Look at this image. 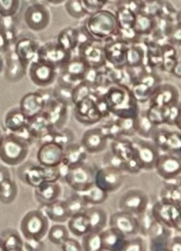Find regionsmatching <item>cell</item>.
Returning a JSON list of instances; mask_svg holds the SVG:
<instances>
[{"label": "cell", "instance_id": "cell-13", "mask_svg": "<svg viewBox=\"0 0 181 251\" xmlns=\"http://www.w3.org/2000/svg\"><path fill=\"white\" fill-rule=\"evenodd\" d=\"M73 52L60 46L56 41L41 45L39 58L50 63L60 70L72 56Z\"/></svg>", "mask_w": 181, "mask_h": 251}, {"label": "cell", "instance_id": "cell-50", "mask_svg": "<svg viewBox=\"0 0 181 251\" xmlns=\"http://www.w3.org/2000/svg\"><path fill=\"white\" fill-rule=\"evenodd\" d=\"M45 243L42 240H24V250L41 251L45 250Z\"/></svg>", "mask_w": 181, "mask_h": 251}, {"label": "cell", "instance_id": "cell-18", "mask_svg": "<svg viewBox=\"0 0 181 251\" xmlns=\"http://www.w3.org/2000/svg\"><path fill=\"white\" fill-rule=\"evenodd\" d=\"M68 104L54 96L47 101L42 114L54 130L62 129L68 115Z\"/></svg>", "mask_w": 181, "mask_h": 251}, {"label": "cell", "instance_id": "cell-53", "mask_svg": "<svg viewBox=\"0 0 181 251\" xmlns=\"http://www.w3.org/2000/svg\"><path fill=\"white\" fill-rule=\"evenodd\" d=\"M0 180L6 178L11 177L9 170L6 166L3 165H0Z\"/></svg>", "mask_w": 181, "mask_h": 251}, {"label": "cell", "instance_id": "cell-43", "mask_svg": "<svg viewBox=\"0 0 181 251\" xmlns=\"http://www.w3.org/2000/svg\"><path fill=\"white\" fill-rule=\"evenodd\" d=\"M148 245L140 234L127 237L122 251H146Z\"/></svg>", "mask_w": 181, "mask_h": 251}, {"label": "cell", "instance_id": "cell-5", "mask_svg": "<svg viewBox=\"0 0 181 251\" xmlns=\"http://www.w3.org/2000/svg\"><path fill=\"white\" fill-rule=\"evenodd\" d=\"M149 197L144 191L138 188L129 189L123 193L118 201V209L137 216L148 209Z\"/></svg>", "mask_w": 181, "mask_h": 251}, {"label": "cell", "instance_id": "cell-17", "mask_svg": "<svg viewBox=\"0 0 181 251\" xmlns=\"http://www.w3.org/2000/svg\"><path fill=\"white\" fill-rule=\"evenodd\" d=\"M41 44L32 37L27 35L18 36L13 46V50L22 63L28 67L39 58Z\"/></svg>", "mask_w": 181, "mask_h": 251}, {"label": "cell", "instance_id": "cell-30", "mask_svg": "<svg viewBox=\"0 0 181 251\" xmlns=\"http://www.w3.org/2000/svg\"><path fill=\"white\" fill-rule=\"evenodd\" d=\"M110 147L111 153L122 161L124 162L135 156L133 141L125 137L112 140Z\"/></svg>", "mask_w": 181, "mask_h": 251}, {"label": "cell", "instance_id": "cell-38", "mask_svg": "<svg viewBox=\"0 0 181 251\" xmlns=\"http://www.w3.org/2000/svg\"><path fill=\"white\" fill-rule=\"evenodd\" d=\"M157 126L154 125L148 119L146 112L138 114L136 119V130L142 138L151 139L152 133Z\"/></svg>", "mask_w": 181, "mask_h": 251}, {"label": "cell", "instance_id": "cell-12", "mask_svg": "<svg viewBox=\"0 0 181 251\" xmlns=\"http://www.w3.org/2000/svg\"><path fill=\"white\" fill-rule=\"evenodd\" d=\"M75 119L86 125H92L99 122L103 116L97 104L93 93L74 105Z\"/></svg>", "mask_w": 181, "mask_h": 251}, {"label": "cell", "instance_id": "cell-44", "mask_svg": "<svg viewBox=\"0 0 181 251\" xmlns=\"http://www.w3.org/2000/svg\"><path fill=\"white\" fill-rule=\"evenodd\" d=\"M21 8V0H0V16L16 17Z\"/></svg>", "mask_w": 181, "mask_h": 251}, {"label": "cell", "instance_id": "cell-42", "mask_svg": "<svg viewBox=\"0 0 181 251\" xmlns=\"http://www.w3.org/2000/svg\"><path fill=\"white\" fill-rule=\"evenodd\" d=\"M91 85L86 80H83L72 89L71 103L74 105L85 98L90 96L93 92Z\"/></svg>", "mask_w": 181, "mask_h": 251}, {"label": "cell", "instance_id": "cell-4", "mask_svg": "<svg viewBox=\"0 0 181 251\" xmlns=\"http://www.w3.org/2000/svg\"><path fill=\"white\" fill-rule=\"evenodd\" d=\"M23 19L29 30L39 32L48 27L51 22V15L47 3L29 2L24 9Z\"/></svg>", "mask_w": 181, "mask_h": 251}, {"label": "cell", "instance_id": "cell-35", "mask_svg": "<svg viewBox=\"0 0 181 251\" xmlns=\"http://www.w3.org/2000/svg\"><path fill=\"white\" fill-rule=\"evenodd\" d=\"M18 193V185L11 177L0 180V201L2 204H11L16 199Z\"/></svg>", "mask_w": 181, "mask_h": 251}, {"label": "cell", "instance_id": "cell-23", "mask_svg": "<svg viewBox=\"0 0 181 251\" xmlns=\"http://www.w3.org/2000/svg\"><path fill=\"white\" fill-rule=\"evenodd\" d=\"M4 54L5 61L4 75L6 78L11 81L21 79L27 73L28 67L19 59L13 47Z\"/></svg>", "mask_w": 181, "mask_h": 251}, {"label": "cell", "instance_id": "cell-45", "mask_svg": "<svg viewBox=\"0 0 181 251\" xmlns=\"http://www.w3.org/2000/svg\"><path fill=\"white\" fill-rule=\"evenodd\" d=\"M68 14L75 19H80L88 14L80 0H67L64 3Z\"/></svg>", "mask_w": 181, "mask_h": 251}, {"label": "cell", "instance_id": "cell-54", "mask_svg": "<svg viewBox=\"0 0 181 251\" xmlns=\"http://www.w3.org/2000/svg\"><path fill=\"white\" fill-rule=\"evenodd\" d=\"M67 0H45L47 4L58 5L64 4Z\"/></svg>", "mask_w": 181, "mask_h": 251}, {"label": "cell", "instance_id": "cell-11", "mask_svg": "<svg viewBox=\"0 0 181 251\" xmlns=\"http://www.w3.org/2000/svg\"><path fill=\"white\" fill-rule=\"evenodd\" d=\"M97 41L92 39L82 43L75 51L90 68L95 69H102L107 65L104 47L96 44Z\"/></svg>", "mask_w": 181, "mask_h": 251}, {"label": "cell", "instance_id": "cell-31", "mask_svg": "<svg viewBox=\"0 0 181 251\" xmlns=\"http://www.w3.org/2000/svg\"><path fill=\"white\" fill-rule=\"evenodd\" d=\"M90 225V231L101 232L108 226L109 217L101 207L94 205L89 207L85 212Z\"/></svg>", "mask_w": 181, "mask_h": 251}, {"label": "cell", "instance_id": "cell-46", "mask_svg": "<svg viewBox=\"0 0 181 251\" xmlns=\"http://www.w3.org/2000/svg\"><path fill=\"white\" fill-rule=\"evenodd\" d=\"M164 123L175 126L176 120L181 112V103L178 101L163 107Z\"/></svg>", "mask_w": 181, "mask_h": 251}, {"label": "cell", "instance_id": "cell-2", "mask_svg": "<svg viewBox=\"0 0 181 251\" xmlns=\"http://www.w3.org/2000/svg\"><path fill=\"white\" fill-rule=\"evenodd\" d=\"M49 219L40 209L27 212L21 220L20 229L24 239L42 240L49 228Z\"/></svg>", "mask_w": 181, "mask_h": 251}, {"label": "cell", "instance_id": "cell-49", "mask_svg": "<svg viewBox=\"0 0 181 251\" xmlns=\"http://www.w3.org/2000/svg\"><path fill=\"white\" fill-rule=\"evenodd\" d=\"M64 251H82L81 243L74 238L69 237L60 246Z\"/></svg>", "mask_w": 181, "mask_h": 251}, {"label": "cell", "instance_id": "cell-24", "mask_svg": "<svg viewBox=\"0 0 181 251\" xmlns=\"http://www.w3.org/2000/svg\"><path fill=\"white\" fill-rule=\"evenodd\" d=\"M89 154L81 144L72 143L64 148L62 164L68 169L86 163Z\"/></svg>", "mask_w": 181, "mask_h": 251}, {"label": "cell", "instance_id": "cell-47", "mask_svg": "<svg viewBox=\"0 0 181 251\" xmlns=\"http://www.w3.org/2000/svg\"><path fill=\"white\" fill-rule=\"evenodd\" d=\"M146 114L150 121L155 126L165 124L163 107L150 105V107L146 111Z\"/></svg>", "mask_w": 181, "mask_h": 251}, {"label": "cell", "instance_id": "cell-34", "mask_svg": "<svg viewBox=\"0 0 181 251\" xmlns=\"http://www.w3.org/2000/svg\"><path fill=\"white\" fill-rule=\"evenodd\" d=\"M89 204L98 205L104 203L108 199L109 193L99 187L95 182L85 190L76 192Z\"/></svg>", "mask_w": 181, "mask_h": 251}, {"label": "cell", "instance_id": "cell-37", "mask_svg": "<svg viewBox=\"0 0 181 251\" xmlns=\"http://www.w3.org/2000/svg\"><path fill=\"white\" fill-rule=\"evenodd\" d=\"M69 231L66 226L58 223L49 227L47 234V238L53 244L61 246L69 237Z\"/></svg>", "mask_w": 181, "mask_h": 251}, {"label": "cell", "instance_id": "cell-15", "mask_svg": "<svg viewBox=\"0 0 181 251\" xmlns=\"http://www.w3.org/2000/svg\"><path fill=\"white\" fill-rule=\"evenodd\" d=\"M155 170L157 175L166 182L177 180L181 177V157L162 152L157 160Z\"/></svg>", "mask_w": 181, "mask_h": 251}, {"label": "cell", "instance_id": "cell-33", "mask_svg": "<svg viewBox=\"0 0 181 251\" xmlns=\"http://www.w3.org/2000/svg\"><path fill=\"white\" fill-rule=\"evenodd\" d=\"M68 228L74 236L82 237L90 231L89 219L85 212L71 216L68 221Z\"/></svg>", "mask_w": 181, "mask_h": 251}, {"label": "cell", "instance_id": "cell-1", "mask_svg": "<svg viewBox=\"0 0 181 251\" xmlns=\"http://www.w3.org/2000/svg\"><path fill=\"white\" fill-rule=\"evenodd\" d=\"M30 144L24 139L6 132L0 136V159L5 165H21L26 158Z\"/></svg>", "mask_w": 181, "mask_h": 251}, {"label": "cell", "instance_id": "cell-9", "mask_svg": "<svg viewBox=\"0 0 181 251\" xmlns=\"http://www.w3.org/2000/svg\"><path fill=\"white\" fill-rule=\"evenodd\" d=\"M95 174L92 168L86 163L68 169L63 178L71 189L79 192L95 182Z\"/></svg>", "mask_w": 181, "mask_h": 251}, {"label": "cell", "instance_id": "cell-10", "mask_svg": "<svg viewBox=\"0 0 181 251\" xmlns=\"http://www.w3.org/2000/svg\"><path fill=\"white\" fill-rule=\"evenodd\" d=\"M18 170L19 178L27 185L35 188L43 183L50 181L51 170L49 167L26 162L21 166Z\"/></svg>", "mask_w": 181, "mask_h": 251}, {"label": "cell", "instance_id": "cell-6", "mask_svg": "<svg viewBox=\"0 0 181 251\" xmlns=\"http://www.w3.org/2000/svg\"><path fill=\"white\" fill-rule=\"evenodd\" d=\"M135 156L142 170H155V166L161 151L153 142L143 138H135L132 140Z\"/></svg>", "mask_w": 181, "mask_h": 251}, {"label": "cell", "instance_id": "cell-21", "mask_svg": "<svg viewBox=\"0 0 181 251\" xmlns=\"http://www.w3.org/2000/svg\"><path fill=\"white\" fill-rule=\"evenodd\" d=\"M108 140L101 127H98L86 130L83 134L80 144L89 154H96L106 149Z\"/></svg>", "mask_w": 181, "mask_h": 251}, {"label": "cell", "instance_id": "cell-26", "mask_svg": "<svg viewBox=\"0 0 181 251\" xmlns=\"http://www.w3.org/2000/svg\"><path fill=\"white\" fill-rule=\"evenodd\" d=\"M102 251H122L126 237L116 228L108 226L100 232Z\"/></svg>", "mask_w": 181, "mask_h": 251}, {"label": "cell", "instance_id": "cell-56", "mask_svg": "<svg viewBox=\"0 0 181 251\" xmlns=\"http://www.w3.org/2000/svg\"><path fill=\"white\" fill-rule=\"evenodd\" d=\"M29 2H40L46 3L45 0H28Z\"/></svg>", "mask_w": 181, "mask_h": 251}, {"label": "cell", "instance_id": "cell-48", "mask_svg": "<svg viewBox=\"0 0 181 251\" xmlns=\"http://www.w3.org/2000/svg\"><path fill=\"white\" fill-rule=\"evenodd\" d=\"M73 140L74 135L69 129L62 128L54 133L53 141L64 148L73 143Z\"/></svg>", "mask_w": 181, "mask_h": 251}, {"label": "cell", "instance_id": "cell-29", "mask_svg": "<svg viewBox=\"0 0 181 251\" xmlns=\"http://www.w3.org/2000/svg\"><path fill=\"white\" fill-rule=\"evenodd\" d=\"M0 250L1 251H23L24 240L20 232L12 228L2 230L0 236Z\"/></svg>", "mask_w": 181, "mask_h": 251}, {"label": "cell", "instance_id": "cell-19", "mask_svg": "<svg viewBox=\"0 0 181 251\" xmlns=\"http://www.w3.org/2000/svg\"><path fill=\"white\" fill-rule=\"evenodd\" d=\"M64 148L54 142H47L40 145L36 158L40 164L47 167H57L62 161Z\"/></svg>", "mask_w": 181, "mask_h": 251}, {"label": "cell", "instance_id": "cell-32", "mask_svg": "<svg viewBox=\"0 0 181 251\" xmlns=\"http://www.w3.org/2000/svg\"><path fill=\"white\" fill-rule=\"evenodd\" d=\"M56 42L65 49L75 52L79 45V34L77 27L68 26L58 34Z\"/></svg>", "mask_w": 181, "mask_h": 251}, {"label": "cell", "instance_id": "cell-28", "mask_svg": "<svg viewBox=\"0 0 181 251\" xmlns=\"http://www.w3.org/2000/svg\"><path fill=\"white\" fill-rule=\"evenodd\" d=\"M28 120L19 107L13 108L6 114L4 124L7 132L18 135L27 126Z\"/></svg>", "mask_w": 181, "mask_h": 251}, {"label": "cell", "instance_id": "cell-27", "mask_svg": "<svg viewBox=\"0 0 181 251\" xmlns=\"http://www.w3.org/2000/svg\"><path fill=\"white\" fill-rule=\"evenodd\" d=\"M40 209L49 220L56 223H64L70 218L65 200L57 199L50 203L40 205Z\"/></svg>", "mask_w": 181, "mask_h": 251}, {"label": "cell", "instance_id": "cell-7", "mask_svg": "<svg viewBox=\"0 0 181 251\" xmlns=\"http://www.w3.org/2000/svg\"><path fill=\"white\" fill-rule=\"evenodd\" d=\"M58 70L50 63L38 59L29 64L27 73L33 84L44 88L55 81L58 76Z\"/></svg>", "mask_w": 181, "mask_h": 251}, {"label": "cell", "instance_id": "cell-20", "mask_svg": "<svg viewBox=\"0 0 181 251\" xmlns=\"http://www.w3.org/2000/svg\"><path fill=\"white\" fill-rule=\"evenodd\" d=\"M46 103L43 94L39 90L24 95L20 100L19 108L29 121L41 114Z\"/></svg>", "mask_w": 181, "mask_h": 251}, {"label": "cell", "instance_id": "cell-14", "mask_svg": "<svg viewBox=\"0 0 181 251\" xmlns=\"http://www.w3.org/2000/svg\"><path fill=\"white\" fill-rule=\"evenodd\" d=\"M123 179L124 172L119 168L110 165L98 169L95 174V183L109 194L118 190Z\"/></svg>", "mask_w": 181, "mask_h": 251}, {"label": "cell", "instance_id": "cell-22", "mask_svg": "<svg viewBox=\"0 0 181 251\" xmlns=\"http://www.w3.org/2000/svg\"><path fill=\"white\" fill-rule=\"evenodd\" d=\"M179 100V93L174 85L159 84L154 90L150 99V105L165 107L176 103Z\"/></svg>", "mask_w": 181, "mask_h": 251}, {"label": "cell", "instance_id": "cell-39", "mask_svg": "<svg viewBox=\"0 0 181 251\" xmlns=\"http://www.w3.org/2000/svg\"><path fill=\"white\" fill-rule=\"evenodd\" d=\"M65 201L68 210L70 217L74 215L85 212L89 207V205L82 197L75 192L68 197Z\"/></svg>", "mask_w": 181, "mask_h": 251}, {"label": "cell", "instance_id": "cell-55", "mask_svg": "<svg viewBox=\"0 0 181 251\" xmlns=\"http://www.w3.org/2000/svg\"><path fill=\"white\" fill-rule=\"evenodd\" d=\"M175 126H176L178 130L181 131V112L176 121Z\"/></svg>", "mask_w": 181, "mask_h": 251}, {"label": "cell", "instance_id": "cell-51", "mask_svg": "<svg viewBox=\"0 0 181 251\" xmlns=\"http://www.w3.org/2000/svg\"><path fill=\"white\" fill-rule=\"evenodd\" d=\"M167 251H181V235L171 237L167 245Z\"/></svg>", "mask_w": 181, "mask_h": 251}, {"label": "cell", "instance_id": "cell-25", "mask_svg": "<svg viewBox=\"0 0 181 251\" xmlns=\"http://www.w3.org/2000/svg\"><path fill=\"white\" fill-rule=\"evenodd\" d=\"M62 189L58 181L43 183L34 188V195L40 205H44L59 199Z\"/></svg>", "mask_w": 181, "mask_h": 251}, {"label": "cell", "instance_id": "cell-52", "mask_svg": "<svg viewBox=\"0 0 181 251\" xmlns=\"http://www.w3.org/2000/svg\"><path fill=\"white\" fill-rule=\"evenodd\" d=\"M171 74L175 77L181 79V61H178L173 67Z\"/></svg>", "mask_w": 181, "mask_h": 251}, {"label": "cell", "instance_id": "cell-40", "mask_svg": "<svg viewBox=\"0 0 181 251\" xmlns=\"http://www.w3.org/2000/svg\"><path fill=\"white\" fill-rule=\"evenodd\" d=\"M81 243L84 251H102L100 232H88L82 237Z\"/></svg>", "mask_w": 181, "mask_h": 251}, {"label": "cell", "instance_id": "cell-8", "mask_svg": "<svg viewBox=\"0 0 181 251\" xmlns=\"http://www.w3.org/2000/svg\"><path fill=\"white\" fill-rule=\"evenodd\" d=\"M83 25L94 39L100 41L109 35L113 20L109 12L99 10L91 13Z\"/></svg>", "mask_w": 181, "mask_h": 251}, {"label": "cell", "instance_id": "cell-36", "mask_svg": "<svg viewBox=\"0 0 181 251\" xmlns=\"http://www.w3.org/2000/svg\"><path fill=\"white\" fill-rule=\"evenodd\" d=\"M160 200L181 204V186L178 182H167L161 190Z\"/></svg>", "mask_w": 181, "mask_h": 251}, {"label": "cell", "instance_id": "cell-16", "mask_svg": "<svg viewBox=\"0 0 181 251\" xmlns=\"http://www.w3.org/2000/svg\"><path fill=\"white\" fill-rule=\"evenodd\" d=\"M108 226L117 229L126 237L140 234L141 231L138 217L120 210L110 216Z\"/></svg>", "mask_w": 181, "mask_h": 251}, {"label": "cell", "instance_id": "cell-41", "mask_svg": "<svg viewBox=\"0 0 181 251\" xmlns=\"http://www.w3.org/2000/svg\"><path fill=\"white\" fill-rule=\"evenodd\" d=\"M163 152L171 153L181 157V131L169 130Z\"/></svg>", "mask_w": 181, "mask_h": 251}, {"label": "cell", "instance_id": "cell-3", "mask_svg": "<svg viewBox=\"0 0 181 251\" xmlns=\"http://www.w3.org/2000/svg\"><path fill=\"white\" fill-rule=\"evenodd\" d=\"M150 211L157 222L181 232V204L159 199L153 205Z\"/></svg>", "mask_w": 181, "mask_h": 251}]
</instances>
